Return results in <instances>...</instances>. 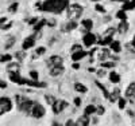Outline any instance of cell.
<instances>
[{"mask_svg": "<svg viewBox=\"0 0 135 126\" xmlns=\"http://www.w3.org/2000/svg\"><path fill=\"white\" fill-rule=\"evenodd\" d=\"M47 23H49L47 26H50V27H54V26H55V21H54V20H49Z\"/></svg>", "mask_w": 135, "mask_h": 126, "instance_id": "cell-49", "label": "cell"}, {"mask_svg": "<svg viewBox=\"0 0 135 126\" xmlns=\"http://www.w3.org/2000/svg\"><path fill=\"white\" fill-rule=\"evenodd\" d=\"M9 79L12 81L14 83H18V85H26V79L20 78L19 73H9Z\"/></svg>", "mask_w": 135, "mask_h": 126, "instance_id": "cell-9", "label": "cell"}, {"mask_svg": "<svg viewBox=\"0 0 135 126\" xmlns=\"http://www.w3.org/2000/svg\"><path fill=\"white\" fill-rule=\"evenodd\" d=\"M0 87H2V89H6V87H7V83H6L4 81H2V82H0Z\"/></svg>", "mask_w": 135, "mask_h": 126, "instance_id": "cell-50", "label": "cell"}, {"mask_svg": "<svg viewBox=\"0 0 135 126\" xmlns=\"http://www.w3.org/2000/svg\"><path fill=\"white\" fill-rule=\"evenodd\" d=\"M46 101H47V103H50V105H53L54 103V102L55 101H57V99H54L51 95H46Z\"/></svg>", "mask_w": 135, "mask_h": 126, "instance_id": "cell-40", "label": "cell"}, {"mask_svg": "<svg viewBox=\"0 0 135 126\" xmlns=\"http://www.w3.org/2000/svg\"><path fill=\"white\" fill-rule=\"evenodd\" d=\"M11 109H12V102H11L7 97L0 98V116L6 114V113L9 111Z\"/></svg>", "mask_w": 135, "mask_h": 126, "instance_id": "cell-4", "label": "cell"}, {"mask_svg": "<svg viewBox=\"0 0 135 126\" xmlns=\"http://www.w3.org/2000/svg\"><path fill=\"white\" fill-rule=\"evenodd\" d=\"M132 4H134V7H135V0H132Z\"/></svg>", "mask_w": 135, "mask_h": 126, "instance_id": "cell-55", "label": "cell"}, {"mask_svg": "<svg viewBox=\"0 0 135 126\" xmlns=\"http://www.w3.org/2000/svg\"><path fill=\"white\" fill-rule=\"evenodd\" d=\"M15 98H16V102H18V109H19L22 113L28 114V116H30L35 102H32V101H30V99H27V98H25V97H20V95H16Z\"/></svg>", "mask_w": 135, "mask_h": 126, "instance_id": "cell-2", "label": "cell"}, {"mask_svg": "<svg viewBox=\"0 0 135 126\" xmlns=\"http://www.w3.org/2000/svg\"><path fill=\"white\" fill-rule=\"evenodd\" d=\"M34 44H35V38H34V36H28V38L25 39L23 44H22V47H23V50H28V48L32 47Z\"/></svg>", "mask_w": 135, "mask_h": 126, "instance_id": "cell-12", "label": "cell"}, {"mask_svg": "<svg viewBox=\"0 0 135 126\" xmlns=\"http://www.w3.org/2000/svg\"><path fill=\"white\" fill-rule=\"evenodd\" d=\"M45 24H47V20H46V19H41V20H38L37 24L34 26V30H35V31H41V28H42Z\"/></svg>", "mask_w": 135, "mask_h": 126, "instance_id": "cell-23", "label": "cell"}, {"mask_svg": "<svg viewBox=\"0 0 135 126\" xmlns=\"http://www.w3.org/2000/svg\"><path fill=\"white\" fill-rule=\"evenodd\" d=\"M135 7H134V4H132V2L130 3V2H126L124 4H123V9L124 11H131V9H134Z\"/></svg>", "mask_w": 135, "mask_h": 126, "instance_id": "cell-31", "label": "cell"}, {"mask_svg": "<svg viewBox=\"0 0 135 126\" xmlns=\"http://www.w3.org/2000/svg\"><path fill=\"white\" fill-rule=\"evenodd\" d=\"M62 73H64V67H62V64H60V66H54V67L50 68V75H51V76H58V75H61Z\"/></svg>", "mask_w": 135, "mask_h": 126, "instance_id": "cell-13", "label": "cell"}, {"mask_svg": "<svg viewBox=\"0 0 135 126\" xmlns=\"http://www.w3.org/2000/svg\"><path fill=\"white\" fill-rule=\"evenodd\" d=\"M30 116L34 117V118H42V117L45 116V107H43L42 105H39V103H37V102H35Z\"/></svg>", "mask_w": 135, "mask_h": 126, "instance_id": "cell-5", "label": "cell"}, {"mask_svg": "<svg viewBox=\"0 0 135 126\" xmlns=\"http://www.w3.org/2000/svg\"><path fill=\"white\" fill-rule=\"evenodd\" d=\"M68 7H69L68 0H46L39 6V9L46 11V12H53V14H61Z\"/></svg>", "mask_w": 135, "mask_h": 126, "instance_id": "cell-1", "label": "cell"}, {"mask_svg": "<svg viewBox=\"0 0 135 126\" xmlns=\"http://www.w3.org/2000/svg\"><path fill=\"white\" fill-rule=\"evenodd\" d=\"M89 121H91V119L88 118V114H84L83 117H80V118L76 121V123H77V126H86V125L91 123Z\"/></svg>", "mask_w": 135, "mask_h": 126, "instance_id": "cell-15", "label": "cell"}, {"mask_svg": "<svg viewBox=\"0 0 135 126\" xmlns=\"http://www.w3.org/2000/svg\"><path fill=\"white\" fill-rule=\"evenodd\" d=\"M6 21H7V18H2L0 19V24H4Z\"/></svg>", "mask_w": 135, "mask_h": 126, "instance_id": "cell-51", "label": "cell"}, {"mask_svg": "<svg viewBox=\"0 0 135 126\" xmlns=\"http://www.w3.org/2000/svg\"><path fill=\"white\" fill-rule=\"evenodd\" d=\"M83 27H84V30H86V31H91V28L93 27V21H92L91 19H84V20H83Z\"/></svg>", "mask_w": 135, "mask_h": 126, "instance_id": "cell-21", "label": "cell"}, {"mask_svg": "<svg viewBox=\"0 0 135 126\" xmlns=\"http://www.w3.org/2000/svg\"><path fill=\"white\" fill-rule=\"evenodd\" d=\"M115 32H116V30L111 27V28H108V30L104 32V36H111V38H112V36H114V34H115Z\"/></svg>", "mask_w": 135, "mask_h": 126, "instance_id": "cell-33", "label": "cell"}, {"mask_svg": "<svg viewBox=\"0 0 135 126\" xmlns=\"http://www.w3.org/2000/svg\"><path fill=\"white\" fill-rule=\"evenodd\" d=\"M93 113H96V107H95L93 105L86 106L85 110H84V114H88V116H91V114H93Z\"/></svg>", "mask_w": 135, "mask_h": 126, "instance_id": "cell-27", "label": "cell"}, {"mask_svg": "<svg viewBox=\"0 0 135 126\" xmlns=\"http://www.w3.org/2000/svg\"><path fill=\"white\" fill-rule=\"evenodd\" d=\"M118 103H119V109H124V106H126V99L119 98V99H118Z\"/></svg>", "mask_w": 135, "mask_h": 126, "instance_id": "cell-37", "label": "cell"}, {"mask_svg": "<svg viewBox=\"0 0 135 126\" xmlns=\"http://www.w3.org/2000/svg\"><path fill=\"white\" fill-rule=\"evenodd\" d=\"M76 125H77V123H76L74 121H72V119H69V121L66 122V126H76Z\"/></svg>", "mask_w": 135, "mask_h": 126, "instance_id": "cell-47", "label": "cell"}, {"mask_svg": "<svg viewBox=\"0 0 135 126\" xmlns=\"http://www.w3.org/2000/svg\"><path fill=\"white\" fill-rule=\"evenodd\" d=\"M109 46H111V50L114 51V52H119V51L122 50V46H120L119 42H112Z\"/></svg>", "mask_w": 135, "mask_h": 126, "instance_id": "cell-24", "label": "cell"}, {"mask_svg": "<svg viewBox=\"0 0 135 126\" xmlns=\"http://www.w3.org/2000/svg\"><path fill=\"white\" fill-rule=\"evenodd\" d=\"M81 105V98H74V106H80Z\"/></svg>", "mask_w": 135, "mask_h": 126, "instance_id": "cell-45", "label": "cell"}, {"mask_svg": "<svg viewBox=\"0 0 135 126\" xmlns=\"http://www.w3.org/2000/svg\"><path fill=\"white\" fill-rule=\"evenodd\" d=\"M74 89H76V91H78V93H86V90H88L83 83H76L74 85Z\"/></svg>", "mask_w": 135, "mask_h": 126, "instance_id": "cell-26", "label": "cell"}, {"mask_svg": "<svg viewBox=\"0 0 135 126\" xmlns=\"http://www.w3.org/2000/svg\"><path fill=\"white\" fill-rule=\"evenodd\" d=\"M19 70H20V67H19L18 63H9L7 66V71L8 73H19Z\"/></svg>", "mask_w": 135, "mask_h": 126, "instance_id": "cell-19", "label": "cell"}, {"mask_svg": "<svg viewBox=\"0 0 135 126\" xmlns=\"http://www.w3.org/2000/svg\"><path fill=\"white\" fill-rule=\"evenodd\" d=\"M18 6H19V4H18L16 2H15V3H12V4H11V6L8 7V11H9L11 14H15V12H16V9H18Z\"/></svg>", "mask_w": 135, "mask_h": 126, "instance_id": "cell-32", "label": "cell"}, {"mask_svg": "<svg viewBox=\"0 0 135 126\" xmlns=\"http://www.w3.org/2000/svg\"><path fill=\"white\" fill-rule=\"evenodd\" d=\"M80 50H81V46H80V44H74L73 47H72V51H73V52H76V51H80Z\"/></svg>", "mask_w": 135, "mask_h": 126, "instance_id": "cell-44", "label": "cell"}, {"mask_svg": "<svg viewBox=\"0 0 135 126\" xmlns=\"http://www.w3.org/2000/svg\"><path fill=\"white\" fill-rule=\"evenodd\" d=\"M111 43H112V38H111V36H104V39L100 42L101 46H109Z\"/></svg>", "mask_w": 135, "mask_h": 126, "instance_id": "cell-30", "label": "cell"}, {"mask_svg": "<svg viewBox=\"0 0 135 126\" xmlns=\"http://www.w3.org/2000/svg\"><path fill=\"white\" fill-rule=\"evenodd\" d=\"M132 46L135 47V35H134V39H132Z\"/></svg>", "mask_w": 135, "mask_h": 126, "instance_id": "cell-54", "label": "cell"}, {"mask_svg": "<svg viewBox=\"0 0 135 126\" xmlns=\"http://www.w3.org/2000/svg\"><path fill=\"white\" fill-rule=\"evenodd\" d=\"M92 2H99V0H92Z\"/></svg>", "mask_w": 135, "mask_h": 126, "instance_id": "cell-56", "label": "cell"}, {"mask_svg": "<svg viewBox=\"0 0 135 126\" xmlns=\"http://www.w3.org/2000/svg\"><path fill=\"white\" fill-rule=\"evenodd\" d=\"M91 121H92L91 123H93V125H96V123H97V118H93V119H91Z\"/></svg>", "mask_w": 135, "mask_h": 126, "instance_id": "cell-52", "label": "cell"}, {"mask_svg": "<svg viewBox=\"0 0 135 126\" xmlns=\"http://www.w3.org/2000/svg\"><path fill=\"white\" fill-rule=\"evenodd\" d=\"M72 67H73V68H74V70H78V68H80V64H78V63H76V62H74V63H73V66H72Z\"/></svg>", "mask_w": 135, "mask_h": 126, "instance_id": "cell-48", "label": "cell"}, {"mask_svg": "<svg viewBox=\"0 0 135 126\" xmlns=\"http://www.w3.org/2000/svg\"><path fill=\"white\" fill-rule=\"evenodd\" d=\"M109 56H111V52H109L108 48H103V50H100L97 52V59L101 61V62H104L105 59H108Z\"/></svg>", "mask_w": 135, "mask_h": 126, "instance_id": "cell-11", "label": "cell"}, {"mask_svg": "<svg viewBox=\"0 0 135 126\" xmlns=\"http://www.w3.org/2000/svg\"><path fill=\"white\" fill-rule=\"evenodd\" d=\"M109 81H111L112 83H119V81H120V75H119L118 73H115V71H112V73L109 74Z\"/></svg>", "mask_w": 135, "mask_h": 126, "instance_id": "cell-22", "label": "cell"}, {"mask_svg": "<svg viewBox=\"0 0 135 126\" xmlns=\"http://www.w3.org/2000/svg\"><path fill=\"white\" fill-rule=\"evenodd\" d=\"M11 59H12V56L8 55V54H4V55L2 56V59H0V62H2V63H6V62H11Z\"/></svg>", "mask_w": 135, "mask_h": 126, "instance_id": "cell-34", "label": "cell"}, {"mask_svg": "<svg viewBox=\"0 0 135 126\" xmlns=\"http://www.w3.org/2000/svg\"><path fill=\"white\" fill-rule=\"evenodd\" d=\"M15 56L18 58V61H23L26 55H25V52H23V51H18V52L15 54Z\"/></svg>", "mask_w": 135, "mask_h": 126, "instance_id": "cell-36", "label": "cell"}, {"mask_svg": "<svg viewBox=\"0 0 135 126\" xmlns=\"http://www.w3.org/2000/svg\"><path fill=\"white\" fill-rule=\"evenodd\" d=\"M95 8H96V11H99V12H101V14H105V9H104V7H101L100 4H96V6H95Z\"/></svg>", "mask_w": 135, "mask_h": 126, "instance_id": "cell-39", "label": "cell"}, {"mask_svg": "<svg viewBox=\"0 0 135 126\" xmlns=\"http://www.w3.org/2000/svg\"><path fill=\"white\" fill-rule=\"evenodd\" d=\"M112 2H123V3H126V2H128V0H112Z\"/></svg>", "mask_w": 135, "mask_h": 126, "instance_id": "cell-53", "label": "cell"}, {"mask_svg": "<svg viewBox=\"0 0 135 126\" xmlns=\"http://www.w3.org/2000/svg\"><path fill=\"white\" fill-rule=\"evenodd\" d=\"M62 62H64V59H62V56H60V55H53V56H50V58L47 59V66L51 68V67H54V66H60V64H62Z\"/></svg>", "mask_w": 135, "mask_h": 126, "instance_id": "cell-8", "label": "cell"}, {"mask_svg": "<svg viewBox=\"0 0 135 126\" xmlns=\"http://www.w3.org/2000/svg\"><path fill=\"white\" fill-rule=\"evenodd\" d=\"M45 52H46V48H45V47H39V48H37V55H43Z\"/></svg>", "mask_w": 135, "mask_h": 126, "instance_id": "cell-41", "label": "cell"}, {"mask_svg": "<svg viewBox=\"0 0 135 126\" xmlns=\"http://www.w3.org/2000/svg\"><path fill=\"white\" fill-rule=\"evenodd\" d=\"M30 76L32 79H35V81H38V73L37 71H30Z\"/></svg>", "mask_w": 135, "mask_h": 126, "instance_id": "cell-42", "label": "cell"}, {"mask_svg": "<svg viewBox=\"0 0 135 126\" xmlns=\"http://www.w3.org/2000/svg\"><path fill=\"white\" fill-rule=\"evenodd\" d=\"M53 106V113L54 114H60L62 110H65V107L68 106V102L66 101H62V99H57L51 105Z\"/></svg>", "mask_w": 135, "mask_h": 126, "instance_id": "cell-6", "label": "cell"}, {"mask_svg": "<svg viewBox=\"0 0 135 126\" xmlns=\"http://www.w3.org/2000/svg\"><path fill=\"white\" fill-rule=\"evenodd\" d=\"M84 56H86V52L85 51H83V50H80V51H76V52H73V55H72V59H73V62H78V61H81Z\"/></svg>", "mask_w": 135, "mask_h": 126, "instance_id": "cell-14", "label": "cell"}, {"mask_svg": "<svg viewBox=\"0 0 135 126\" xmlns=\"http://www.w3.org/2000/svg\"><path fill=\"white\" fill-rule=\"evenodd\" d=\"M83 15V7L80 4H70L68 7V19L69 20H77Z\"/></svg>", "mask_w": 135, "mask_h": 126, "instance_id": "cell-3", "label": "cell"}, {"mask_svg": "<svg viewBox=\"0 0 135 126\" xmlns=\"http://www.w3.org/2000/svg\"><path fill=\"white\" fill-rule=\"evenodd\" d=\"M95 83H96V86H97V87H99V89H100L101 91H103V94H104V97H105V98L108 99V98H109V93H108V91H107V89H105V87H104L103 85H101L100 82H97V81H96Z\"/></svg>", "mask_w": 135, "mask_h": 126, "instance_id": "cell-25", "label": "cell"}, {"mask_svg": "<svg viewBox=\"0 0 135 126\" xmlns=\"http://www.w3.org/2000/svg\"><path fill=\"white\" fill-rule=\"evenodd\" d=\"M126 97L127 98H135V83L132 82L128 87H127V90H126Z\"/></svg>", "mask_w": 135, "mask_h": 126, "instance_id": "cell-16", "label": "cell"}, {"mask_svg": "<svg viewBox=\"0 0 135 126\" xmlns=\"http://www.w3.org/2000/svg\"><path fill=\"white\" fill-rule=\"evenodd\" d=\"M26 85L30 86V87H46V83H45V82H38V81H35V79H32V81H27Z\"/></svg>", "mask_w": 135, "mask_h": 126, "instance_id": "cell-18", "label": "cell"}, {"mask_svg": "<svg viewBox=\"0 0 135 126\" xmlns=\"http://www.w3.org/2000/svg\"><path fill=\"white\" fill-rule=\"evenodd\" d=\"M96 36L93 35L92 32H86V35H84V38H83V42H84V44H85V47L88 48V47H92V46L96 43Z\"/></svg>", "mask_w": 135, "mask_h": 126, "instance_id": "cell-7", "label": "cell"}, {"mask_svg": "<svg viewBox=\"0 0 135 126\" xmlns=\"http://www.w3.org/2000/svg\"><path fill=\"white\" fill-rule=\"evenodd\" d=\"M127 30H128V23H127L126 20H122V21L119 23V26H118V31H119V34H126Z\"/></svg>", "mask_w": 135, "mask_h": 126, "instance_id": "cell-17", "label": "cell"}, {"mask_svg": "<svg viewBox=\"0 0 135 126\" xmlns=\"http://www.w3.org/2000/svg\"><path fill=\"white\" fill-rule=\"evenodd\" d=\"M11 26H12V23L9 21V23H7V24H3V26H2V30H8Z\"/></svg>", "mask_w": 135, "mask_h": 126, "instance_id": "cell-46", "label": "cell"}, {"mask_svg": "<svg viewBox=\"0 0 135 126\" xmlns=\"http://www.w3.org/2000/svg\"><path fill=\"white\" fill-rule=\"evenodd\" d=\"M37 23H38V19H37V18H32V19L28 20V24H30V26H35Z\"/></svg>", "mask_w": 135, "mask_h": 126, "instance_id": "cell-43", "label": "cell"}, {"mask_svg": "<svg viewBox=\"0 0 135 126\" xmlns=\"http://www.w3.org/2000/svg\"><path fill=\"white\" fill-rule=\"evenodd\" d=\"M74 28H77V20H69V21L65 23V24L61 27V31L69 32V31H73Z\"/></svg>", "mask_w": 135, "mask_h": 126, "instance_id": "cell-10", "label": "cell"}, {"mask_svg": "<svg viewBox=\"0 0 135 126\" xmlns=\"http://www.w3.org/2000/svg\"><path fill=\"white\" fill-rule=\"evenodd\" d=\"M119 98H120V90H119V89H115L114 93L109 94V98H108V99H109L111 102H115V101H118Z\"/></svg>", "mask_w": 135, "mask_h": 126, "instance_id": "cell-20", "label": "cell"}, {"mask_svg": "<svg viewBox=\"0 0 135 126\" xmlns=\"http://www.w3.org/2000/svg\"><path fill=\"white\" fill-rule=\"evenodd\" d=\"M114 66L115 64L112 62H103V63H101V67H103V68H112Z\"/></svg>", "mask_w": 135, "mask_h": 126, "instance_id": "cell-35", "label": "cell"}, {"mask_svg": "<svg viewBox=\"0 0 135 126\" xmlns=\"http://www.w3.org/2000/svg\"><path fill=\"white\" fill-rule=\"evenodd\" d=\"M15 44V38H9L8 40H7V43H6V46H4V48L6 50H9L12 46Z\"/></svg>", "mask_w": 135, "mask_h": 126, "instance_id": "cell-29", "label": "cell"}, {"mask_svg": "<svg viewBox=\"0 0 135 126\" xmlns=\"http://www.w3.org/2000/svg\"><path fill=\"white\" fill-rule=\"evenodd\" d=\"M104 111H105V110H104V107H103V106H97V107H96V113L99 114V116H103Z\"/></svg>", "mask_w": 135, "mask_h": 126, "instance_id": "cell-38", "label": "cell"}, {"mask_svg": "<svg viewBox=\"0 0 135 126\" xmlns=\"http://www.w3.org/2000/svg\"><path fill=\"white\" fill-rule=\"evenodd\" d=\"M116 18L120 19V20H127V14L124 12V9H122V11H118V14H116Z\"/></svg>", "mask_w": 135, "mask_h": 126, "instance_id": "cell-28", "label": "cell"}]
</instances>
